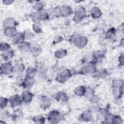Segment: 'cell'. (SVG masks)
Returning a JSON list of instances; mask_svg holds the SVG:
<instances>
[{"mask_svg":"<svg viewBox=\"0 0 124 124\" xmlns=\"http://www.w3.org/2000/svg\"><path fill=\"white\" fill-rule=\"evenodd\" d=\"M47 119L51 123H57L62 119V115L59 112L53 110L50 112L48 115Z\"/></svg>","mask_w":124,"mask_h":124,"instance_id":"6da1fadb","label":"cell"},{"mask_svg":"<svg viewBox=\"0 0 124 124\" xmlns=\"http://www.w3.org/2000/svg\"><path fill=\"white\" fill-rule=\"evenodd\" d=\"M13 72V66L10 62H4L1 64L0 73L3 75H8Z\"/></svg>","mask_w":124,"mask_h":124,"instance_id":"7a4b0ae2","label":"cell"},{"mask_svg":"<svg viewBox=\"0 0 124 124\" xmlns=\"http://www.w3.org/2000/svg\"><path fill=\"white\" fill-rule=\"evenodd\" d=\"M70 72L68 70H63L60 72L57 76V80L60 82H64L70 77Z\"/></svg>","mask_w":124,"mask_h":124,"instance_id":"3957f363","label":"cell"},{"mask_svg":"<svg viewBox=\"0 0 124 124\" xmlns=\"http://www.w3.org/2000/svg\"><path fill=\"white\" fill-rule=\"evenodd\" d=\"M73 43L80 48L84 47L87 44V39L85 37L77 36L74 37Z\"/></svg>","mask_w":124,"mask_h":124,"instance_id":"277c9868","label":"cell"},{"mask_svg":"<svg viewBox=\"0 0 124 124\" xmlns=\"http://www.w3.org/2000/svg\"><path fill=\"white\" fill-rule=\"evenodd\" d=\"M9 102L11 106L14 108L20 105L22 102V99L18 95L16 94L11 96L9 98Z\"/></svg>","mask_w":124,"mask_h":124,"instance_id":"5b68a950","label":"cell"},{"mask_svg":"<svg viewBox=\"0 0 124 124\" xmlns=\"http://www.w3.org/2000/svg\"><path fill=\"white\" fill-rule=\"evenodd\" d=\"M33 97V94L29 91L26 90L23 92L21 95L22 101L26 104L29 103L31 102Z\"/></svg>","mask_w":124,"mask_h":124,"instance_id":"8992f818","label":"cell"},{"mask_svg":"<svg viewBox=\"0 0 124 124\" xmlns=\"http://www.w3.org/2000/svg\"><path fill=\"white\" fill-rule=\"evenodd\" d=\"M16 21L12 18L8 17L6 18L3 22L2 25L4 29L9 27H16Z\"/></svg>","mask_w":124,"mask_h":124,"instance_id":"52a82bcc","label":"cell"},{"mask_svg":"<svg viewBox=\"0 0 124 124\" xmlns=\"http://www.w3.org/2000/svg\"><path fill=\"white\" fill-rule=\"evenodd\" d=\"M34 83V80L32 78L26 77L22 84V86L26 89L31 88Z\"/></svg>","mask_w":124,"mask_h":124,"instance_id":"ba28073f","label":"cell"},{"mask_svg":"<svg viewBox=\"0 0 124 124\" xmlns=\"http://www.w3.org/2000/svg\"><path fill=\"white\" fill-rule=\"evenodd\" d=\"M40 105L42 108H48L51 103V99L47 96H42L40 99Z\"/></svg>","mask_w":124,"mask_h":124,"instance_id":"9c48e42d","label":"cell"},{"mask_svg":"<svg viewBox=\"0 0 124 124\" xmlns=\"http://www.w3.org/2000/svg\"><path fill=\"white\" fill-rule=\"evenodd\" d=\"M25 37L24 34L21 32L17 33L13 37V42L15 44H20L23 42Z\"/></svg>","mask_w":124,"mask_h":124,"instance_id":"30bf717a","label":"cell"},{"mask_svg":"<svg viewBox=\"0 0 124 124\" xmlns=\"http://www.w3.org/2000/svg\"><path fill=\"white\" fill-rule=\"evenodd\" d=\"M4 33L8 37H13L17 32L16 27H9L4 29Z\"/></svg>","mask_w":124,"mask_h":124,"instance_id":"8fae6325","label":"cell"},{"mask_svg":"<svg viewBox=\"0 0 124 124\" xmlns=\"http://www.w3.org/2000/svg\"><path fill=\"white\" fill-rule=\"evenodd\" d=\"M96 68L93 65H88L81 69V72L85 74H93L96 72Z\"/></svg>","mask_w":124,"mask_h":124,"instance_id":"7c38bea8","label":"cell"},{"mask_svg":"<svg viewBox=\"0 0 124 124\" xmlns=\"http://www.w3.org/2000/svg\"><path fill=\"white\" fill-rule=\"evenodd\" d=\"M31 46L27 42L23 41L19 45V49L22 52H28L31 50Z\"/></svg>","mask_w":124,"mask_h":124,"instance_id":"4fadbf2b","label":"cell"},{"mask_svg":"<svg viewBox=\"0 0 124 124\" xmlns=\"http://www.w3.org/2000/svg\"><path fill=\"white\" fill-rule=\"evenodd\" d=\"M14 55V51L12 49H9L4 52H2L1 53V57L5 61L13 57Z\"/></svg>","mask_w":124,"mask_h":124,"instance_id":"5bb4252c","label":"cell"},{"mask_svg":"<svg viewBox=\"0 0 124 124\" xmlns=\"http://www.w3.org/2000/svg\"><path fill=\"white\" fill-rule=\"evenodd\" d=\"M72 13L71 8L68 6H63L60 9V14L63 16H67Z\"/></svg>","mask_w":124,"mask_h":124,"instance_id":"9a60e30c","label":"cell"},{"mask_svg":"<svg viewBox=\"0 0 124 124\" xmlns=\"http://www.w3.org/2000/svg\"><path fill=\"white\" fill-rule=\"evenodd\" d=\"M81 120L84 121H89L92 119V114L90 110H86L82 113L80 116Z\"/></svg>","mask_w":124,"mask_h":124,"instance_id":"2e32d148","label":"cell"},{"mask_svg":"<svg viewBox=\"0 0 124 124\" xmlns=\"http://www.w3.org/2000/svg\"><path fill=\"white\" fill-rule=\"evenodd\" d=\"M91 15L94 18L99 17L101 15V12L100 10L97 7H94L91 10Z\"/></svg>","mask_w":124,"mask_h":124,"instance_id":"e0dca14e","label":"cell"},{"mask_svg":"<svg viewBox=\"0 0 124 124\" xmlns=\"http://www.w3.org/2000/svg\"><path fill=\"white\" fill-rule=\"evenodd\" d=\"M86 15V12L85 10L82 7H78L75 12V16H76L81 19H82Z\"/></svg>","mask_w":124,"mask_h":124,"instance_id":"ac0fdd59","label":"cell"},{"mask_svg":"<svg viewBox=\"0 0 124 124\" xmlns=\"http://www.w3.org/2000/svg\"><path fill=\"white\" fill-rule=\"evenodd\" d=\"M24 69V64L22 63H18L13 67V72L17 74H20Z\"/></svg>","mask_w":124,"mask_h":124,"instance_id":"d6986e66","label":"cell"},{"mask_svg":"<svg viewBox=\"0 0 124 124\" xmlns=\"http://www.w3.org/2000/svg\"><path fill=\"white\" fill-rule=\"evenodd\" d=\"M36 73H37V70L35 68L30 67L26 70V77L33 78L35 76Z\"/></svg>","mask_w":124,"mask_h":124,"instance_id":"ffe728a7","label":"cell"},{"mask_svg":"<svg viewBox=\"0 0 124 124\" xmlns=\"http://www.w3.org/2000/svg\"><path fill=\"white\" fill-rule=\"evenodd\" d=\"M86 88L83 86H78L75 90V93L78 96H83L85 94Z\"/></svg>","mask_w":124,"mask_h":124,"instance_id":"44dd1931","label":"cell"},{"mask_svg":"<svg viewBox=\"0 0 124 124\" xmlns=\"http://www.w3.org/2000/svg\"><path fill=\"white\" fill-rule=\"evenodd\" d=\"M30 51L33 55L36 56H38V55H39L40 51H41V49L38 46L35 45V46H31Z\"/></svg>","mask_w":124,"mask_h":124,"instance_id":"7402d4cb","label":"cell"},{"mask_svg":"<svg viewBox=\"0 0 124 124\" xmlns=\"http://www.w3.org/2000/svg\"><path fill=\"white\" fill-rule=\"evenodd\" d=\"M31 18L32 20L35 22V23H39L41 21V18L39 12L34 13L31 15Z\"/></svg>","mask_w":124,"mask_h":124,"instance_id":"603a6c76","label":"cell"},{"mask_svg":"<svg viewBox=\"0 0 124 124\" xmlns=\"http://www.w3.org/2000/svg\"><path fill=\"white\" fill-rule=\"evenodd\" d=\"M93 91L92 89L90 88H87L86 89L84 96L85 97L88 99H91L93 95Z\"/></svg>","mask_w":124,"mask_h":124,"instance_id":"cb8c5ba5","label":"cell"},{"mask_svg":"<svg viewBox=\"0 0 124 124\" xmlns=\"http://www.w3.org/2000/svg\"><path fill=\"white\" fill-rule=\"evenodd\" d=\"M33 121L36 124H43L45 122V118L43 116L38 115L33 118Z\"/></svg>","mask_w":124,"mask_h":124,"instance_id":"d4e9b609","label":"cell"},{"mask_svg":"<svg viewBox=\"0 0 124 124\" xmlns=\"http://www.w3.org/2000/svg\"><path fill=\"white\" fill-rule=\"evenodd\" d=\"M66 51L64 49H59L56 51L55 56L58 58H61L66 55Z\"/></svg>","mask_w":124,"mask_h":124,"instance_id":"484cf974","label":"cell"},{"mask_svg":"<svg viewBox=\"0 0 124 124\" xmlns=\"http://www.w3.org/2000/svg\"><path fill=\"white\" fill-rule=\"evenodd\" d=\"M10 49H11L10 46L8 44H7L5 42H1L0 49L2 52H4L5 51H6L7 50Z\"/></svg>","mask_w":124,"mask_h":124,"instance_id":"4316f807","label":"cell"},{"mask_svg":"<svg viewBox=\"0 0 124 124\" xmlns=\"http://www.w3.org/2000/svg\"><path fill=\"white\" fill-rule=\"evenodd\" d=\"M56 97L58 100L60 99L62 101H66L67 100V96L66 94L63 92L57 94Z\"/></svg>","mask_w":124,"mask_h":124,"instance_id":"83f0119b","label":"cell"},{"mask_svg":"<svg viewBox=\"0 0 124 124\" xmlns=\"http://www.w3.org/2000/svg\"><path fill=\"white\" fill-rule=\"evenodd\" d=\"M9 100L3 97H1L0 99V107L1 109L4 108L7 105Z\"/></svg>","mask_w":124,"mask_h":124,"instance_id":"f1b7e54d","label":"cell"},{"mask_svg":"<svg viewBox=\"0 0 124 124\" xmlns=\"http://www.w3.org/2000/svg\"><path fill=\"white\" fill-rule=\"evenodd\" d=\"M40 16L41 20H46L48 17V15L46 10H42L40 12H38Z\"/></svg>","mask_w":124,"mask_h":124,"instance_id":"f546056e","label":"cell"},{"mask_svg":"<svg viewBox=\"0 0 124 124\" xmlns=\"http://www.w3.org/2000/svg\"><path fill=\"white\" fill-rule=\"evenodd\" d=\"M43 7V5L42 4V3H40V2H37L35 3L33 6V9L36 11H37L38 12L43 10L42 9Z\"/></svg>","mask_w":124,"mask_h":124,"instance_id":"4dcf8cb0","label":"cell"},{"mask_svg":"<svg viewBox=\"0 0 124 124\" xmlns=\"http://www.w3.org/2000/svg\"><path fill=\"white\" fill-rule=\"evenodd\" d=\"M23 34L25 38H27V39H31L33 37V34L30 31L27 30Z\"/></svg>","mask_w":124,"mask_h":124,"instance_id":"1f68e13d","label":"cell"},{"mask_svg":"<svg viewBox=\"0 0 124 124\" xmlns=\"http://www.w3.org/2000/svg\"><path fill=\"white\" fill-rule=\"evenodd\" d=\"M25 78V77H24V76H23V75L19 76L18 77H17V78L16 79V83L18 85H22Z\"/></svg>","mask_w":124,"mask_h":124,"instance_id":"d6a6232c","label":"cell"},{"mask_svg":"<svg viewBox=\"0 0 124 124\" xmlns=\"http://www.w3.org/2000/svg\"><path fill=\"white\" fill-rule=\"evenodd\" d=\"M33 29L37 33H39L41 31V28L39 24V23H34L33 25Z\"/></svg>","mask_w":124,"mask_h":124,"instance_id":"836d02e7","label":"cell"},{"mask_svg":"<svg viewBox=\"0 0 124 124\" xmlns=\"http://www.w3.org/2000/svg\"><path fill=\"white\" fill-rule=\"evenodd\" d=\"M122 119H121L120 117L118 116H115V117H113L111 123H113V124H120L121 123Z\"/></svg>","mask_w":124,"mask_h":124,"instance_id":"e575fe53","label":"cell"},{"mask_svg":"<svg viewBox=\"0 0 124 124\" xmlns=\"http://www.w3.org/2000/svg\"><path fill=\"white\" fill-rule=\"evenodd\" d=\"M99 113L100 115H101L102 117H106L107 115V110L104 108H103L101 109H100Z\"/></svg>","mask_w":124,"mask_h":124,"instance_id":"d590c367","label":"cell"},{"mask_svg":"<svg viewBox=\"0 0 124 124\" xmlns=\"http://www.w3.org/2000/svg\"><path fill=\"white\" fill-rule=\"evenodd\" d=\"M123 85V83H121V81L120 80H116L114 82V86L116 88H121V86H122Z\"/></svg>","mask_w":124,"mask_h":124,"instance_id":"8d00e7d4","label":"cell"},{"mask_svg":"<svg viewBox=\"0 0 124 124\" xmlns=\"http://www.w3.org/2000/svg\"><path fill=\"white\" fill-rule=\"evenodd\" d=\"M21 116V112L20 111H15V112L14 113V114L13 115V118H14L15 119H17V118L20 117Z\"/></svg>","mask_w":124,"mask_h":124,"instance_id":"74e56055","label":"cell"},{"mask_svg":"<svg viewBox=\"0 0 124 124\" xmlns=\"http://www.w3.org/2000/svg\"><path fill=\"white\" fill-rule=\"evenodd\" d=\"M91 101H92V102L93 103H97L98 101L99 98H98V97L97 96L93 95L92 97V98H91Z\"/></svg>","mask_w":124,"mask_h":124,"instance_id":"f35d334b","label":"cell"},{"mask_svg":"<svg viewBox=\"0 0 124 124\" xmlns=\"http://www.w3.org/2000/svg\"><path fill=\"white\" fill-rule=\"evenodd\" d=\"M62 38L60 36H56L54 38V41L55 42H56V43H58L59 42H60V41H61L62 40Z\"/></svg>","mask_w":124,"mask_h":124,"instance_id":"ab89813d","label":"cell"},{"mask_svg":"<svg viewBox=\"0 0 124 124\" xmlns=\"http://www.w3.org/2000/svg\"><path fill=\"white\" fill-rule=\"evenodd\" d=\"M2 2H3V3L4 4L9 5V4H11V3H12L13 2V1H12V0H3V1H2Z\"/></svg>","mask_w":124,"mask_h":124,"instance_id":"60d3db41","label":"cell"}]
</instances>
